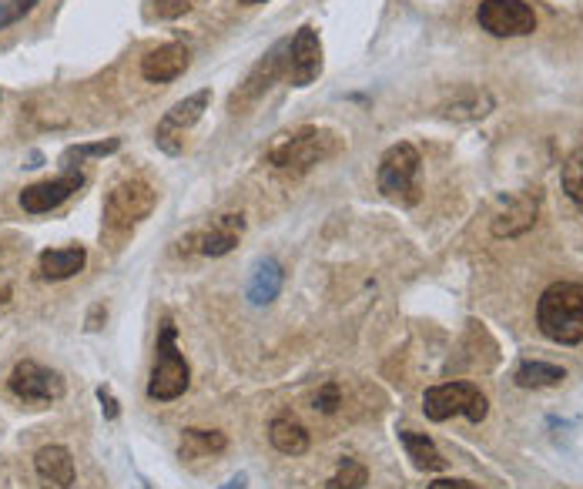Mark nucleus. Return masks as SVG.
<instances>
[{"label":"nucleus","mask_w":583,"mask_h":489,"mask_svg":"<svg viewBox=\"0 0 583 489\" xmlns=\"http://www.w3.org/2000/svg\"><path fill=\"white\" fill-rule=\"evenodd\" d=\"M537 325L550 342L580 345L583 342V282H557L540 295Z\"/></svg>","instance_id":"1"},{"label":"nucleus","mask_w":583,"mask_h":489,"mask_svg":"<svg viewBox=\"0 0 583 489\" xmlns=\"http://www.w3.org/2000/svg\"><path fill=\"white\" fill-rule=\"evenodd\" d=\"M188 386H191V369L185 356L178 352V329L175 322L165 319L158 329L155 369H151V379H148V396L155 402H175L178 396H185Z\"/></svg>","instance_id":"2"},{"label":"nucleus","mask_w":583,"mask_h":489,"mask_svg":"<svg viewBox=\"0 0 583 489\" xmlns=\"http://www.w3.org/2000/svg\"><path fill=\"white\" fill-rule=\"evenodd\" d=\"M332 151H336V134L305 124V128L279 134L265 158H269L272 168L295 171V175H302V171H309L312 165H319L322 158H329Z\"/></svg>","instance_id":"3"},{"label":"nucleus","mask_w":583,"mask_h":489,"mask_svg":"<svg viewBox=\"0 0 583 489\" xmlns=\"http://www.w3.org/2000/svg\"><path fill=\"white\" fill-rule=\"evenodd\" d=\"M155 188L148 185L145 178H124L118 181L108 198H104V228L114 235L131 232L135 225H141L145 218L155 212Z\"/></svg>","instance_id":"4"},{"label":"nucleus","mask_w":583,"mask_h":489,"mask_svg":"<svg viewBox=\"0 0 583 489\" xmlns=\"http://www.w3.org/2000/svg\"><path fill=\"white\" fill-rule=\"evenodd\" d=\"M419 165H423V158H419V151L409 145V141H399L386 151V155L379 158V191L386 195L389 201H399V205H416L419 201Z\"/></svg>","instance_id":"5"},{"label":"nucleus","mask_w":583,"mask_h":489,"mask_svg":"<svg viewBox=\"0 0 583 489\" xmlns=\"http://www.w3.org/2000/svg\"><path fill=\"white\" fill-rule=\"evenodd\" d=\"M423 412L433 423H446L453 416H466L470 423H483L486 412H490V402H486V396L473 382H443V386L426 389Z\"/></svg>","instance_id":"6"},{"label":"nucleus","mask_w":583,"mask_h":489,"mask_svg":"<svg viewBox=\"0 0 583 489\" xmlns=\"http://www.w3.org/2000/svg\"><path fill=\"white\" fill-rule=\"evenodd\" d=\"M208 104H212V91L202 88V91L188 94L185 101H178L171 111H165V118H161L155 128V145L165 151V155H178V151L185 148V134L202 121Z\"/></svg>","instance_id":"7"},{"label":"nucleus","mask_w":583,"mask_h":489,"mask_svg":"<svg viewBox=\"0 0 583 489\" xmlns=\"http://www.w3.org/2000/svg\"><path fill=\"white\" fill-rule=\"evenodd\" d=\"M476 24L493 37H527L537 31V14L523 0H480Z\"/></svg>","instance_id":"8"},{"label":"nucleus","mask_w":583,"mask_h":489,"mask_svg":"<svg viewBox=\"0 0 583 489\" xmlns=\"http://www.w3.org/2000/svg\"><path fill=\"white\" fill-rule=\"evenodd\" d=\"M7 389L21 402H27V406H51V402L64 399V379L34 359L17 362L11 379H7Z\"/></svg>","instance_id":"9"},{"label":"nucleus","mask_w":583,"mask_h":489,"mask_svg":"<svg viewBox=\"0 0 583 489\" xmlns=\"http://www.w3.org/2000/svg\"><path fill=\"white\" fill-rule=\"evenodd\" d=\"M322 74V41L315 27H299V34L289 37V51H285V81L292 88H309Z\"/></svg>","instance_id":"10"},{"label":"nucleus","mask_w":583,"mask_h":489,"mask_svg":"<svg viewBox=\"0 0 583 489\" xmlns=\"http://www.w3.org/2000/svg\"><path fill=\"white\" fill-rule=\"evenodd\" d=\"M84 188V171L74 165H64V171L54 181H37V185L21 191V208L27 215H47L54 208H61L74 191Z\"/></svg>","instance_id":"11"},{"label":"nucleus","mask_w":583,"mask_h":489,"mask_svg":"<svg viewBox=\"0 0 583 489\" xmlns=\"http://www.w3.org/2000/svg\"><path fill=\"white\" fill-rule=\"evenodd\" d=\"M242 232H245V218L242 215H222L212 228H208V232H195V235L181 238L178 252H198V255H205V258L228 255L238 245Z\"/></svg>","instance_id":"12"},{"label":"nucleus","mask_w":583,"mask_h":489,"mask_svg":"<svg viewBox=\"0 0 583 489\" xmlns=\"http://www.w3.org/2000/svg\"><path fill=\"white\" fill-rule=\"evenodd\" d=\"M540 212V195L537 191H516L503 201V208L493 218V235L496 238H516L523 232H530L537 225Z\"/></svg>","instance_id":"13"},{"label":"nucleus","mask_w":583,"mask_h":489,"mask_svg":"<svg viewBox=\"0 0 583 489\" xmlns=\"http://www.w3.org/2000/svg\"><path fill=\"white\" fill-rule=\"evenodd\" d=\"M188 64H191V51L185 44L171 41L141 57V78L151 84H168V81L181 78V74L188 71Z\"/></svg>","instance_id":"14"},{"label":"nucleus","mask_w":583,"mask_h":489,"mask_svg":"<svg viewBox=\"0 0 583 489\" xmlns=\"http://www.w3.org/2000/svg\"><path fill=\"white\" fill-rule=\"evenodd\" d=\"M34 469H37V476H41V483L51 486V489H71L74 486V476H78L74 456L64 446H44V449H37Z\"/></svg>","instance_id":"15"},{"label":"nucleus","mask_w":583,"mask_h":489,"mask_svg":"<svg viewBox=\"0 0 583 489\" xmlns=\"http://www.w3.org/2000/svg\"><path fill=\"white\" fill-rule=\"evenodd\" d=\"M84 265H88V252H84L81 245L47 248V252L37 255V272H41L44 282H64V278H74Z\"/></svg>","instance_id":"16"},{"label":"nucleus","mask_w":583,"mask_h":489,"mask_svg":"<svg viewBox=\"0 0 583 489\" xmlns=\"http://www.w3.org/2000/svg\"><path fill=\"white\" fill-rule=\"evenodd\" d=\"M285 51H289V41H279L269 54L262 57V61L252 67V74H248V81L242 88V101H255L258 94H262L275 78H279V74L285 78Z\"/></svg>","instance_id":"17"},{"label":"nucleus","mask_w":583,"mask_h":489,"mask_svg":"<svg viewBox=\"0 0 583 489\" xmlns=\"http://www.w3.org/2000/svg\"><path fill=\"white\" fill-rule=\"evenodd\" d=\"M282 282H285V272L275 258H262L255 268H252V278H248V302L252 305H269L279 299L282 292Z\"/></svg>","instance_id":"18"},{"label":"nucleus","mask_w":583,"mask_h":489,"mask_svg":"<svg viewBox=\"0 0 583 489\" xmlns=\"http://www.w3.org/2000/svg\"><path fill=\"white\" fill-rule=\"evenodd\" d=\"M269 443L279 449L282 456H302L309 449V433H305L302 423H295L289 416L272 419L269 426Z\"/></svg>","instance_id":"19"},{"label":"nucleus","mask_w":583,"mask_h":489,"mask_svg":"<svg viewBox=\"0 0 583 489\" xmlns=\"http://www.w3.org/2000/svg\"><path fill=\"white\" fill-rule=\"evenodd\" d=\"M399 439L406 446V456L413 459L416 469H429V473H439L446 466L443 453L436 449V443L426 433H413V429H399Z\"/></svg>","instance_id":"20"},{"label":"nucleus","mask_w":583,"mask_h":489,"mask_svg":"<svg viewBox=\"0 0 583 489\" xmlns=\"http://www.w3.org/2000/svg\"><path fill=\"white\" fill-rule=\"evenodd\" d=\"M228 439L218 429H185L181 433V459H202V456H215L225 453Z\"/></svg>","instance_id":"21"},{"label":"nucleus","mask_w":583,"mask_h":489,"mask_svg":"<svg viewBox=\"0 0 583 489\" xmlns=\"http://www.w3.org/2000/svg\"><path fill=\"white\" fill-rule=\"evenodd\" d=\"M567 379V372L553 362H523L516 369V386L520 389H547V386H560Z\"/></svg>","instance_id":"22"},{"label":"nucleus","mask_w":583,"mask_h":489,"mask_svg":"<svg viewBox=\"0 0 583 489\" xmlns=\"http://www.w3.org/2000/svg\"><path fill=\"white\" fill-rule=\"evenodd\" d=\"M493 111V98L486 91H470L466 98H456L449 101L443 114L453 121H476V118H486V114Z\"/></svg>","instance_id":"23"},{"label":"nucleus","mask_w":583,"mask_h":489,"mask_svg":"<svg viewBox=\"0 0 583 489\" xmlns=\"http://www.w3.org/2000/svg\"><path fill=\"white\" fill-rule=\"evenodd\" d=\"M369 483V469L359 463V459H339V469H336V476L329 479L326 489H362Z\"/></svg>","instance_id":"24"},{"label":"nucleus","mask_w":583,"mask_h":489,"mask_svg":"<svg viewBox=\"0 0 583 489\" xmlns=\"http://www.w3.org/2000/svg\"><path fill=\"white\" fill-rule=\"evenodd\" d=\"M563 191L577 205V212H583V148H577L563 161Z\"/></svg>","instance_id":"25"},{"label":"nucleus","mask_w":583,"mask_h":489,"mask_svg":"<svg viewBox=\"0 0 583 489\" xmlns=\"http://www.w3.org/2000/svg\"><path fill=\"white\" fill-rule=\"evenodd\" d=\"M121 148L118 138H108V141H94V145H74L64 151V165H71V161H84V158H104V155H114V151Z\"/></svg>","instance_id":"26"},{"label":"nucleus","mask_w":583,"mask_h":489,"mask_svg":"<svg viewBox=\"0 0 583 489\" xmlns=\"http://www.w3.org/2000/svg\"><path fill=\"white\" fill-rule=\"evenodd\" d=\"M37 4H41V0H0V31L17 24V21H24Z\"/></svg>","instance_id":"27"},{"label":"nucleus","mask_w":583,"mask_h":489,"mask_svg":"<svg viewBox=\"0 0 583 489\" xmlns=\"http://www.w3.org/2000/svg\"><path fill=\"white\" fill-rule=\"evenodd\" d=\"M339 406H342V389L336 386V382H326V386L312 396V409L322 412V416H332Z\"/></svg>","instance_id":"28"},{"label":"nucleus","mask_w":583,"mask_h":489,"mask_svg":"<svg viewBox=\"0 0 583 489\" xmlns=\"http://www.w3.org/2000/svg\"><path fill=\"white\" fill-rule=\"evenodd\" d=\"M14 295V265H11V255L0 248V305H7Z\"/></svg>","instance_id":"29"},{"label":"nucleus","mask_w":583,"mask_h":489,"mask_svg":"<svg viewBox=\"0 0 583 489\" xmlns=\"http://www.w3.org/2000/svg\"><path fill=\"white\" fill-rule=\"evenodd\" d=\"M98 399H101V409H104V416H108L111 423H114V419H118V412H121V409H118V399H114L111 392L104 389V386L98 389Z\"/></svg>","instance_id":"30"},{"label":"nucleus","mask_w":583,"mask_h":489,"mask_svg":"<svg viewBox=\"0 0 583 489\" xmlns=\"http://www.w3.org/2000/svg\"><path fill=\"white\" fill-rule=\"evenodd\" d=\"M185 11H188L185 0H158V14L161 17H178V14H185Z\"/></svg>","instance_id":"31"},{"label":"nucleus","mask_w":583,"mask_h":489,"mask_svg":"<svg viewBox=\"0 0 583 489\" xmlns=\"http://www.w3.org/2000/svg\"><path fill=\"white\" fill-rule=\"evenodd\" d=\"M429 489H480L470 479H436V483H429Z\"/></svg>","instance_id":"32"},{"label":"nucleus","mask_w":583,"mask_h":489,"mask_svg":"<svg viewBox=\"0 0 583 489\" xmlns=\"http://www.w3.org/2000/svg\"><path fill=\"white\" fill-rule=\"evenodd\" d=\"M101 315H104V305H94L91 315H88V329H91V332H94V329H101V325H98Z\"/></svg>","instance_id":"33"},{"label":"nucleus","mask_w":583,"mask_h":489,"mask_svg":"<svg viewBox=\"0 0 583 489\" xmlns=\"http://www.w3.org/2000/svg\"><path fill=\"white\" fill-rule=\"evenodd\" d=\"M222 489H248V479L245 476H235V479H228Z\"/></svg>","instance_id":"34"},{"label":"nucleus","mask_w":583,"mask_h":489,"mask_svg":"<svg viewBox=\"0 0 583 489\" xmlns=\"http://www.w3.org/2000/svg\"><path fill=\"white\" fill-rule=\"evenodd\" d=\"M245 4H265V0H245Z\"/></svg>","instance_id":"35"}]
</instances>
